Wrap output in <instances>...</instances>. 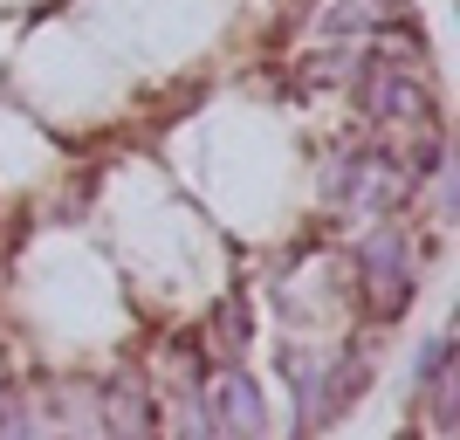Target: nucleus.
Returning <instances> with one entry per match:
<instances>
[{
	"label": "nucleus",
	"mask_w": 460,
	"mask_h": 440,
	"mask_svg": "<svg viewBox=\"0 0 460 440\" xmlns=\"http://www.w3.org/2000/svg\"><path fill=\"white\" fill-rule=\"evenodd\" d=\"M96 440H158L152 420V392L137 379H117L103 400H96Z\"/></svg>",
	"instance_id": "20e7f679"
},
{
	"label": "nucleus",
	"mask_w": 460,
	"mask_h": 440,
	"mask_svg": "<svg viewBox=\"0 0 460 440\" xmlns=\"http://www.w3.org/2000/svg\"><path fill=\"white\" fill-rule=\"evenodd\" d=\"M207 413H213V434L220 440H261L269 434V406H261V385L234 364L207 385Z\"/></svg>",
	"instance_id": "7ed1b4c3"
},
{
	"label": "nucleus",
	"mask_w": 460,
	"mask_h": 440,
	"mask_svg": "<svg viewBox=\"0 0 460 440\" xmlns=\"http://www.w3.org/2000/svg\"><path fill=\"white\" fill-rule=\"evenodd\" d=\"M288 372H296V434L330 427L350 400H358V385H350L358 364L350 358H288Z\"/></svg>",
	"instance_id": "f03ea898"
},
{
	"label": "nucleus",
	"mask_w": 460,
	"mask_h": 440,
	"mask_svg": "<svg viewBox=\"0 0 460 440\" xmlns=\"http://www.w3.org/2000/svg\"><path fill=\"white\" fill-rule=\"evenodd\" d=\"M412 268H420V255H412L399 220H385V228H371L358 241V275H365V296L378 317H399L412 303Z\"/></svg>",
	"instance_id": "f257e3e1"
},
{
	"label": "nucleus",
	"mask_w": 460,
	"mask_h": 440,
	"mask_svg": "<svg viewBox=\"0 0 460 440\" xmlns=\"http://www.w3.org/2000/svg\"><path fill=\"white\" fill-rule=\"evenodd\" d=\"M172 420H179V440H220L213 434V413H207V385L192 372L172 385Z\"/></svg>",
	"instance_id": "0eeeda50"
},
{
	"label": "nucleus",
	"mask_w": 460,
	"mask_h": 440,
	"mask_svg": "<svg viewBox=\"0 0 460 440\" xmlns=\"http://www.w3.org/2000/svg\"><path fill=\"white\" fill-rule=\"evenodd\" d=\"M0 440H56L49 406H41L28 385H0Z\"/></svg>",
	"instance_id": "423d86ee"
},
{
	"label": "nucleus",
	"mask_w": 460,
	"mask_h": 440,
	"mask_svg": "<svg viewBox=\"0 0 460 440\" xmlns=\"http://www.w3.org/2000/svg\"><path fill=\"white\" fill-rule=\"evenodd\" d=\"M358 90H365V111H371V117H420V111H426V90L405 76V62H399V56L365 62Z\"/></svg>",
	"instance_id": "39448f33"
},
{
	"label": "nucleus",
	"mask_w": 460,
	"mask_h": 440,
	"mask_svg": "<svg viewBox=\"0 0 460 440\" xmlns=\"http://www.w3.org/2000/svg\"><path fill=\"white\" fill-rule=\"evenodd\" d=\"M440 364H447V337H426V345H420V358H412V379H433V372H440Z\"/></svg>",
	"instance_id": "6e6552de"
}]
</instances>
